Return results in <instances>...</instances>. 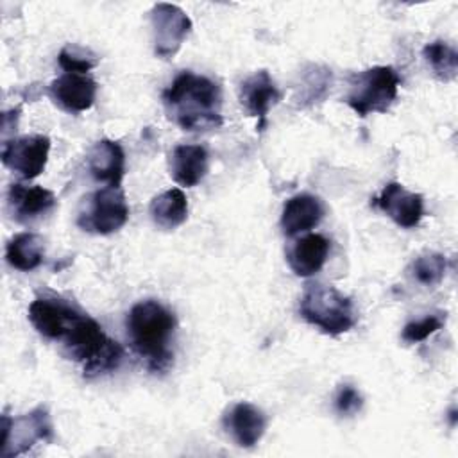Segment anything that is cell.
Returning <instances> with one entry per match:
<instances>
[{"instance_id": "obj_17", "label": "cell", "mask_w": 458, "mask_h": 458, "mask_svg": "<svg viewBox=\"0 0 458 458\" xmlns=\"http://www.w3.org/2000/svg\"><path fill=\"white\" fill-rule=\"evenodd\" d=\"M329 254V242L322 234L310 233L299 238L288 250V265L299 277L317 274Z\"/></svg>"}, {"instance_id": "obj_5", "label": "cell", "mask_w": 458, "mask_h": 458, "mask_svg": "<svg viewBox=\"0 0 458 458\" xmlns=\"http://www.w3.org/2000/svg\"><path fill=\"white\" fill-rule=\"evenodd\" d=\"M399 73L392 66H372L351 77L347 106L358 114L386 113L397 97Z\"/></svg>"}, {"instance_id": "obj_6", "label": "cell", "mask_w": 458, "mask_h": 458, "mask_svg": "<svg viewBox=\"0 0 458 458\" xmlns=\"http://www.w3.org/2000/svg\"><path fill=\"white\" fill-rule=\"evenodd\" d=\"M129 206L120 186H104L93 191L84 209L79 213L77 224L88 233L111 234L125 225Z\"/></svg>"}, {"instance_id": "obj_25", "label": "cell", "mask_w": 458, "mask_h": 458, "mask_svg": "<svg viewBox=\"0 0 458 458\" xmlns=\"http://www.w3.org/2000/svg\"><path fill=\"white\" fill-rule=\"evenodd\" d=\"M361 406H363V397H361V394L352 385H342L336 390L335 410L340 415H344V417L354 415V413H358L361 410Z\"/></svg>"}, {"instance_id": "obj_14", "label": "cell", "mask_w": 458, "mask_h": 458, "mask_svg": "<svg viewBox=\"0 0 458 458\" xmlns=\"http://www.w3.org/2000/svg\"><path fill=\"white\" fill-rule=\"evenodd\" d=\"M91 177L107 186H120L125 172V154L118 141L98 140L86 156Z\"/></svg>"}, {"instance_id": "obj_18", "label": "cell", "mask_w": 458, "mask_h": 458, "mask_svg": "<svg viewBox=\"0 0 458 458\" xmlns=\"http://www.w3.org/2000/svg\"><path fill=\"white\" fill-rule=\"evenodd\" d=\"M209 156L202 145H177L170 154V174L181 186H195L208 174Z\"/></svg>"}, {"instance_id": "obj_8", "label": "cell", "mask_w": 458, "mask_h": 458, "mask_svg": "<svg viewBox=\"0 0 458 458\" xmlns=\"http://www.w3.org/2000/svg\"><path fill=\"white\" fill-rule=\"evenodd\" d=\"M152 43L157 57H172L177 54L184 39L191 32L190 16L174 4H156L150 11Z\"/></svg>"}, {"instance_id": "obj_3", "label": "cell", "mask_w": 458, "mask_h": 458, "mask_svg": "<svg viewBox=\"0 0 458 458\" xmlns=\"http://www.w3.org/2000/svg\"><path fill=\"white\" fill-rule=\"evenodd\" d=\"M59 342H63L68 358L81 363L86 377L118 369L123 356L120 344L109 338L102 326L81 310L73 315Z\"/></svg>"}, {"instance_id": "obj_19", "label": "cell", "mask_w": 458, "mask_h": 458, "mask_svg": "<svg viewBox=\"0 0 458 458\" xmlns=\"http://www.w3.org/2000/svg\"><path fill=\"white\" fill-rule=\"evenodd\" d=\"M150 218L157 227L165 231H172L182 225L188 218V200L182 190L170 188L154 197L150 202Z\"/></svg>"}, {"instance_id": "obj_16", "label": "cell", "mask_w": 458, "mask_h": 458, "mask_svg": "<svg viewBox=\"0 0 458 458\" xmlns=\"http://www.w3.org/2000/svg\"><path fill=\"white\" fill-rule=\"evenodd\" d=\"M324 216V204L318 197L310 193H299L290 197L281 213V227L286 236L306 233L318 225Z\"/></svg>"}, {"instance_id": "obj_20", "label": "cell", "mask_w": 458, "mask_h": 458, "mask_svg": "<svg viewBox=\"0 0 458 458\" xmlns=\"http://www.w3.org/2000/svg\"><path fill=\"white\" fill-rule=\"evenodd\" d=\"M7 263L21 272H30L38 268L45 259L43 240L34 233L14 234L5 247Z\"/></svg>"}, {"instance_id": "obj_10", "label": "cell", "mask_w": 458, "mask_h": 458, "mask_svg": "<svg viewBox=\"0 0 458 458\" xmlns=\"http://www.w3.org/2000/svg\"><path fill=\"white\" fill-rule=\"evenodd\" d=\"M383 213H386L399 227H417L424 216V199L420 193L408 191L399 182H388L383 191L374 199Z\"/></svg>"}, {"instance_id": "obj_2", "label": "cell", "mask_w": 458, "mask_h": 458, "mask_svg": "<svg viewBox=\"0 0 458 458\" xmlns=\"http://www.w3.org/2000/svg\"><path fill=\"white\" fill-rule=\"evenodd\" d=\"M175 315L159 301L136 302L127 315V336L132 351L150 372H165L174 361L170 342L175 331Z\"/></svg>"}, {"instance_id": "obj_7", "label": "cell", "mask_w": 458, "mask_h": 458, "mask_svg": "<svg viewBox=\"0 0 458 458\" xmlns=\"http://www.w3.org/2000/svg\"><path fill=\"white\" fill-rule=\"evenodd\" d=\"M52 440V420L45 406L20 417L2 415V456L11 458L29 451L38 442Z\"/></svg>"}, {"instance_id": "obj_1", "label": "cell", "mask_w": 458, "mask_h": 458, "mask_svg": "<svg viewBox=\"0 0 458 458\" xmlns=\"http://www.w3.org/2000/svg\"><path fill=\"white\" fill-rule=\"evenodd\" d=\"M163 104L168 116L184 131H208L224 123L220 86L188 70L163 91Z\"/></svg>"}, {"instance_id": "obj_24", "label": "cell", "mask_w": 458, "mask_h": 458, "mask_svg": "<svg viewBox=\"0 0 458 458\" xmlns=\"http://www.w3.org/2000/svg\"><path fill=\"white\" fill-rule=\"evenodd\" d=\"M57 61H59V66L68 72V73H86L89 72L97 59L93 54H89L88 50L84 48H79V47H64L59 55H57Z\"/></svg>"}, {"instance_id": "obj_21", "label": "cell", "mask_w": 458, "mask_h": 458, "mask_svg": "<svg viewBox=\"0 0 458 458\" xmlns=\"http://www.w3.org/2000/svg\"><path fill=\"white\" fill-rule=\"evenodd\" d=\"M422 55H424L428 66L431 68V72L435 73L437 79H440L444 82H449L456 77L458 54L445 41L428 43L422 50Z\"/></svg>"}, {"instance_id": "obj_11", "label": "cell", "mask_w": 458, "mask_h": 458, "mask_svg": "<svg viewBox=\"0 0 458 458\" xmlns=\"http://www.w3.org/2000/svg\"><path fill=\"white\" fill-rule=\"evenodd\" d=\"M97 82L86 73H68L52 81L50 97L66 113H82L89 109L97 97Z\"/></svg>"}, {"instance_id": "obj_4", "label": "cell", "mask_w": 458, "mask_h": 458, "mask_svg": "<svg viewBox=\"0 0 458 458\" xmlns=\"http://www.w3.org/2000/svg\"><path fill=\"white\" fill-rule=\"evenodd\" d=\"M299 310L308 324L331 336L347 333L356 322L352 301L331 284H308Z\"/></svg>"}, {"instance_id": "obj_22", "label": "cell", "mask_w": 458, "mask_h": 458, "mask_svg": "<svg viewBox=\"0 0 458 458\" xmlns=\"http://www.w3.org/2000/svg\"><path fill=\"white\" fill-rule=\"evenodd\" d=\"M411 277L422 286H437L445 276V258L440 252H424L410 265Z\"/></svg>"}, {"instance_id": "obj_12", "label": "cell", "mask_w": 458, "mask_h": 458, "mask_svg": "<svg viewBox=\"0 0 458 458\" xmlns=\"http://www.w3.org/2000/svg\"><path fill=\"white\" fill-rule=\"evenodd\" d=\"M281 91L267 70H259L240 84V102L249 116L258 118V129L265 127L268 111L279 102Z\"/></svg>"}, {"instance_id": "obj_13", "label": "cell", "mask_w": 458, "mask_h": 458, "mask_svg": "<svg viewBox=\"0 0 458 458\" xmlns=\"http://www.w3.org/2000/svg\"><path fill=\"white\" fill-rule=\"evenodd\" d=\"M224 426L240 447H254L265 435L267 417L250 403H236L227 410Z\"/></svg>"}, {"instance_id": "obj_23", "label": "cell", "mask_w": 458, "mask_h": 458, "mask_svg": "<svg viewBox=\"0 0 458 458\" xmlns=\"http://www.w3.org/2000/svg\"><path fill=\"white\" fill-rule=\"evenodd\" d=\"M445 324V315L442 317V313H435V315H428L420 320H411L403 327V340L408 344H417L420 340H426L429 335L437 333L442 326Z\"/></svg>"}, {"instance_id": "obj_15", "label": "cell", "mask_w": 458, "mask_h": 458, "mask_svg": "<svg viewBox=\"0 0 458 458\" xmlns=\"http://www.w3.org/2000/svg\"><path fill=\"white\" fill-rule=\"evenodd\" d=\"M55 197L43 186H23L14 182L7 191V206L18 222H32L55 208Z\"/></svg>"}, {"instance_id": "obj_9", "label": "cell", "mask_w": 458, "mask_h": 458, "mask_svg": "<svg viewBox=\"0 0 458 458\" xmlns=\"http://www.w3.org/2000/svg\"><path fill=\"white\" fill-rule=\"evenodd\" d=\"M50 140L43 134L21 136L4 143L2 161L21 179L38 177L48 161Z\"/></svg>"}]
</instances>
